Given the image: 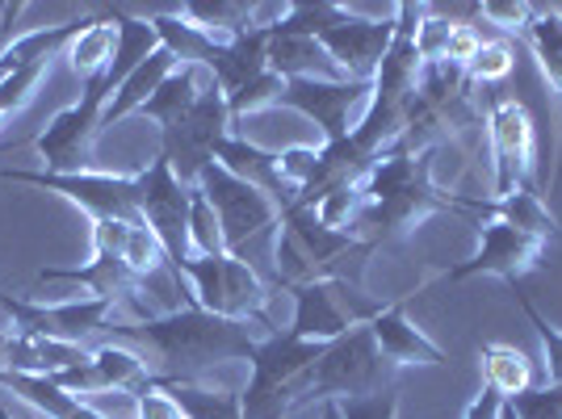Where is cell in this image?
Wrapping results in <instances>:
<instances>
[{"label":"cell","instance_id":"cell-1","mask_svg":"<svg viewBox=\"0 0 562 419\" xmlns=\"http://www.w3.org/2000/svg\"><path fill=\"white\" fill-rule=\"evenodd\" d=\"M110 336H117L122 344H139L156 365V377L168 382H198L214 365L227 361H252L260 340L248 336V327L235 319H218L202 306H177L165 315H143V319H122L110 315L105 324Z\"/></svg>","mask_w":562,"mask_h":419},{"label":"cell","instance_id":"cell-2","mask_svg":"<svg viewBox=\"0 0 562 419\" xmlns=\"http://www.w3.org/2000/svg\"><path fill=\"white\" fill-rule=\"evenodd\" d=\"M432 151L437 147L428 151H403L398 143L386 147L361 181V206L352 214L349 235L382 248L386 239L420 227L428 214L458 210V197L432 181Z\"/></svg>","mask_w":562,"mask_h":419},{"label":"cell","instance_id":"cell-3","mask_svg":"<svg viewBox=\"0 0 562 419\" xmlns=\"http://www.w3.org/2000/svg\"><path fill=\"white\" fill-rule=\"evenodd\" d=\"M370 252H378L374 244L328 227L315 210L290 206L281 210L278 244H273V260H278V281L273 285L290 290V285H303V281L345 278L340 264L349 257H370Z\"/></svg>","mask_w":562,"mask_h":419},{"label":"cell","instance_id":"cell-4","mask_svg":"<svg viewBox=\"0 0 562 419\" xmlns=\"http://www.w3.org/2000/svg\"><path fill=\"white\" fill-rule=\"evenodd\" d=\"M391 361L378 352V340L370 324L352 327L349 336L331 340L324 356L315 361V370L303 377L294 411L303 403H340V398H366L391 386Z\"/></svg>","mask_w":562,"mask_h":419},{"label":"cell","instance_id":"cell-5","mask_svg":"<svg viewBox=\"0 0 562 419\" xmlns=\"http://www.w3.org/2000/svg\"><path fill=\"white\" fill-rule=\"evenodd\" d=\"M198 189L206 193V202L214 206L218 231H223V252H227V257L252 264V252H257L260 244H278L281 210H278V202L265 197L257 185L232 177L223 163H206L202 177H198Z\"/></svg>","mask_w":562,"mask_h":419},{"label":"cell","instance_id":"cell-6","mask_svg":"<svg viewBox=\"0 0 562 419\" xmlns=\"http://www.w3.org/2000/svg\"><path fill=\"white\" fill-rule=\"evenodd\" d=\"M328 344H311L290 331H273L260 340L248 361V386H244V419H285L294 411V398L303 377L315 370Z\"/></svg>","mask_w":562,"mask_h":419},{"label":"cell","instance_id":"cell-7","mask_svg":"<svg viewBox=\"0 0 562 419\" xmlns=\"http://www.w3.org/2000/svg\"><path fill=\"white\" fill-rule=\"evenodd\" d=\"M177 278H186L193 306L211 310L218 319H265V306H269V285L260 278L248 260L235 257H189L181 264H172Z\"/></svg>","mask_w":562,"mask_h":419},{"label":"cell","instance_id":"cell-8","mask_svg":"<svg viewBox=\"0 0 562 419\" xmlns=\"http://www.w3.org/2000/svg\"><path fill=\"white\" fill-rule=\"evenodd\" d=\"M110 80L97 76L85 84V93L76 105L59 110L47 126L34 135V151L43 160V172H55V177H76V172H89V143L97 139V126H101V114L110 105Z\"/></svg>","mask_w":562,"mask_h":419},{"label":"cell","instance_id":"cell-9","mask_svg":"<svg viewBox=\"0 0 562 419\" xmlns=\"http://www.w3.org/2000/svg\"><path fill=\"white\" fill-rule=\"evenodd\" d=\"M227 135H232L227 97H223V89L214 80H206V89L189 105V114L181 122H172L168 131H160V156L177 172V181L198 185L202 168L214 163V151H218V143L227 139Z\"/></svg>","mask_w":562,"mask_h":419},{"label":"cell","instance_id":"cell-10","mask_svg":"<svg viewBox=\"0 0 562 419\" xmlns=\"http://www.w3.org/2000/svg\"><path fill=\"white\" fill-rule=\"evenodd\" d=\"M4 185H34L59 193L85 210L93 223H143L135 206V177H110V172H76V177H55V172H25V168H4Z\"/></svg>","mask_w":562,"mask_h":419},{"label":"cell","instance_id":"cell-11","mask_svg":"<svg viewBox=\"0 0 562 419\" xmlns=\"http://www.w3.org/2000/svg\"><path fill=\"white\" fill-rule=\"evenodd\" d=\"M189 197L193 185L177 181V172L168 168L165 156L143 168L135 177V206H139L143 227L160 239L168 264L189 260Z\"/></svg>","mask_w":562,"mask_h":419},{"label":"cell","instance_id":"cell-12","mask_svg":"<svg viewBox=\"0 0 562 419\" xmlns=\"http://www.w3.org/2000/svg\"><path fill=\"white\" fill-rule=\"evenodd\" d=\"M0 306L13 319L18 336H47V340H71V344H80L85 336L105 331L110 315L117 310L114 303H101V298H89V294L68 298V303H34V298L9 294V290H0Z\"/></svg>","mask_w":562,"mask_h":419},{"label":"cell","instance_id":"cell-13","mask_svg":"<svg viewBox=\"0 0 562 419\" xmlns=\"http://www.w3.org/2000/svg\"><path fill=\"white\" fill-rule=\"evenodd\" d=\"M47 382L89 403L93 395H139L143 386L156 382V373H151V361L143 352H135L122 340H105V344H97L85 365L50 373Z\"/></svg>","mask_w":562,"mask_h":419},{"label":"cell","instance_id":"cell-14","mask_svg":"<svg viewBox=\"0 0 562 419\" xmlns=\"http://www.w3.org/2000/svg\"><path fill=\"white\" fill-rule=\"evenodd\" d=\"M131 223H93V260L89 264H68V269H43L38 281H64V285H80L89 290V298L122 306L126 298L139 294V281L126 273L122 264V235Z\"/></svg>","mask_w":562,"mask_h":419},{"label":"cell","instance_id":"cell-15","mask_svg":"<svg viewBox=\"0 0 562 419\" xmlns=\"http://www.w3.org/2000/svg\"><path fill=\"white\" fill-rule=\"evenodd\" d=\"M487 139L495 156L492 197H508L516 189H538L533 185V117L520 101L495 97L487 105Z\"/></svg>","mask_w":562,"mask_h":419},{"label":"cell","instance_id":"cell-16","mask_svg":"<svg viewBox=\"0 0 562 419\" xmlns=\"http://www.w3.org/2000/svg\"><path fill=\"white\" fill-rule=\"evenodd\" d=\"M370 93H374L370 80H285L278 105L311 117L324 131V143H340L349 139L352 114L370 101Z\"/></svg>","mask_w":562,"mask_h":419},{"label":"cell","instance_id":"cell-17","mask_svg":"<svg viewBox=\"0 0 562 419\" xmlns=\"http://www.w3.org/2000/svg\"><path fill=\"white\" fill-rule=\"evenodd\" d=\"M290 294H294V324H290V336H299V340L331 344V340L349 336L352 327L370 324V319H361L349 306V294H352L349 278L303 281V285H290Z\"/></svg>","mask_w":562,"mask_h":419},{"label":"cell","instance_id":"cell-18","mask_svg":"<svg viewBox=\"0 0 562 419\" xmlns=\"http://www.w3.org/2000/svg\"><path fill=\"white\" fill-rule=\"evenodd\" d=\"M541 252H546L541 239L492 218V223L479 227V252L470 260H462V264H453L446 278L458 285V281H470V278H479V273H487V278H499V281H508V285H516L529 269H538Z\"/></svg>","mask_w":562,"mask_h":419},{"label":"cell","instance_id":"cell-19","mask_svg":"<svg viewBox=\"0 0 562 419\" xmlns=\"http://www.w3.org/2000/svg\"><path fill=\"white\" fill-rule=\"evenodd\" d=\"M391 38H395V18H361V13L345 9L340 22L319 34V47L336 59L345 80H370L374 84L378 64L391 50Z\"/></svg>","mask_w":562,"mask_h":419},{"label":"cell","instance_id":"cell-20","mask_svg":"<svg viewBox=\"0 0 562 419\" xmlns=\"http://www.w3.org/2000/svg\"><path fill=\"white\" fill-rule=\"evenodd\" d=\"M370 331L378 340V352L403 370V365H449V356L441 344H432L420 327L407 319V294H398L391 306H382L374 319H370Z\"/></svg>","mask_w":562,"mask_h":419},{"label":"cell","instance_id":"cell-21","mask_svg":"<svg viewBox=\"0 0 562 419\" xmlns=\"http://www.w3.org/2000/svg\"><path fill=\"white\" fill-rule=\"evenodd\" d=\"M214 163H223V168H227L232 177H239V181L257 185L265 197L278 202V210L294 206V185L281 177L278 151H265V147L248 143L244 135H227V139L218 143V151H214Z\"/></svg>","mask_w":562,"mask_h":419},{"label":"cell","instance_id":"cell-22","mask_svg":"<svg viewBox=\"0 0 562 419\" xmlns=\"http://www.w3.org/2000/svg\"><path fill=\"white\" fill-rule=\"evenodd\" d=\"M458 214H479L483 223H508L516 231L533 235L541 244H550V239H559V218L546 210L538 189H516L508 197H483V202H474V197H458Z\"/></svg>","mask_w":562,"mask_h":419},{"label":"cell","instance_id":"cell-23","mask_svg":"<svg viewBox=\"0 0 562 419\" xmlns=\"http://www.w3.org/2000/svg\"><path fill=\"white\" fill-rule=\"evenodd\" d=\"M202 71L223 89V97L244 89L248 80L269 71V30H248L232 43H214Z\"/></svg>","mask_w":562,"mask_h":419},{"label":"cell","instance_id":"cell-24","mask_svg":"<svg viewBox=\"0 0 562 419\" xmlns=\"http://www.w3.org/2000/svg\"><path fill=\"white\" fill-rule=\"evenodd\" d=\"M101 13H105V18L114 22V30H117L114 64H110V71H105L110 89L117 93V84H122L131 71L139 68L143 59H151V55L165 47V43H160V34H156L151 18H139V13H135V9H126V4H105Z\"/></svg>","mask_w":562,"mask_h":419},{"label":"cell","instance_id":"cell-25","mask_svg":"<svg viewBox=\"0 0 562 419\" xmlns=\"http://www.w3.org/2000/svg\"><path fill=\"white\" fill-rule=\"evenodd\" d=\"M177 68H181V64H177V55H172L168 47H160L156 55H151V59H143L139 68H135L131 76H126V80H122V84H117V93L110 97V105H105V114H101V126H97V135H101V131H110V126H117L122 117L139 114L143 101L156 93V89H160V84H165V80Z\"/></svg>","mask_w":562,"mask_h":419},{"label":"cell","instance_id":"cell-26","mask_svg":"<svg viewBox=\"0 0 562 419\" xmlns=\"http://www.w3.org/2000/svg\"><path fill=\"white\" fill-rule=\"evenodd\" d=\"M269 71H278L281 80H345V71L319 47V38L269 34Z\"/></svg>","mask_w":562,"mask_h":419},{"label":"cell","instance_id":"cell-27","mask_svg":"<svg viewBox=\"0 0 562 419\" xmlns=\"http://www.w3.org/2000/svg\"><path fill=\"white\" fill-rule=\"evenodd\" d=\"M0 386L4 390H13V395L30 403L34 411H43L47 419H110L101 416L97 407H89L85 398L68 395V390H59L55 382L47 377H25V373H0Z\"/></svg>","mask_w":562,"mask_h":419},{"label":"cell","instance_id":"cell-28","mask_svg":"<svg viewBox=\"0 0 562 419\" xmlns=\"http://www.w3.org/2000/svg\"><path fill=\"white\" fill-rule=\"evenodd\" d=\"M114 50H117V30L114 22L97 9V13H89V22H85V30L76 34L68 43V50H64V59L71 64V71L89 84V80H97V76H105L110 71V64H114Z\"/></svg>","mask_w":562,"mask_h":419},{"label":"cell","instance_id":"cell-29","mask_svg":"<svg viewBox=\"0 0 562 419\" xmlns=\"http://www.w3.org/2000/svg\"><path fill=\"white\" fill-rule=\"evenodd\" d=\"M206 80H211V76H206L202 68L181 64V68L172 71V76H168L156 93L143 101L139 114L151 117V122H160V131H168L172 122H181V117L189 114V105H193V101H198V93L206 89Z\"/></svg>","mask_w":562,"mask_h":419},{"label":"cell","instance_id":"cell-30","mask_svg":"<svg viewBox=\"0 0 562 419\" xmlns=\"http://www.w3.org/2000/svg\"><path fill=\"white\" fill-rule=\"evenodd\" d=\"M483 386L499 398L533 390V361L516 344H483Z\"/></svg>","mask_w":562,"mask_h":419},{"label":"cell","instance_id":"cell-31","mask_svg":"<svg viewBox=\"0 0 562 419\" xmlns=\"http://www.w3.org/2000/svg\"><path fill=\"white\" fill-rule=\"evenodd\" d=\"M520 38H525V47L538 55L546 80H550L554 93L562 97V9H554V4H538Z\"/></svg>","mask_w":562,"mask_h":419},{"label":"cell","instance_id":"cell-32","mask_svg":"<svg viewBox=\"0 0 562 419\" xmlns=\"http://www.w3.org/2000/svg\"><path fill=\"white\" fill-rule=\"evenodd\" d=\"M165 390L177 398L186 419H244V398L232 390H206L202 382H168Z\"/></svg>","mask_w":562,"mask_h":419},{"label":"cell","instance_id":"cell-33","mask_svg":"<svg viewBox=\"0 0 562 419\" xmlns=\"http://www.w3.org/2000/svg\"><path fill=\"white\" fill-rule=\"evenodd\" d=\"M122 264H126V273L139 285H151L156 278H172V264H168L160 239L147 231L143 223H131L126 235H122Z\"/></svg>","mask_w":562,"mask_h":419},{"label":"cell","instance_id":"cell-34","mask_svg":"<svg viewBox=\"0 0 562 419\" xmlns=\"http://www.w3.org/2000/svg\"><path fill=\"white\" fill-rule=\"evenodd\" d=\"M340 13H345V4H331V0H299V4L285 9V18L269 34H281V38H319L328 25L340 22Z\"/></svg>","mask_w":562,"mask_h":419},{"label":"cell","instance_id":"cell-35","mask_svg":"<svg viewBox=\"0 0 562 419\" xmlns=\"http://www.w3.org/2000/svg\"><path fill=\"white\" fill-rule=\"evenodd\" d=\"M189 257H223V231L206 193L193 185L189 197Z\"/></svg>","mask_w":562,"mask_h":419},{"label":"cell","instance_id":"cell-36","mask_svg":"<svg viewBox=\"0 0 562 419\" xmlns=\"http://www.w3.org/2000/svg\"><path fill=\"white\" fill-rule=\"evenodd\" d=\"M513 294H516V306L525 310V319L538 331L541 352H546V386H562V331L541 315L538 306H533V298H529L520 285H513Z\"/></svg>","mask_w":562,"mask_h":419},{"label":"cell","instance_id":"cell-37","mask_svg":"<svg viewBox=\"0 0 562 419\" xmlns=\"http://www.w3.org/2000/svg\"><path fill=\"white\" fill-rule=\"evenodd\" d=\"M50 64L43 59V64H25V68H13L4 80H0V114H18V110H25L30 101H34V93H38V84L47 80Z\"/></svg>","mask_w":562,"mask_h":419},{"label":"cell","instance_id":"cell-38","mask_svg":"<svg viewBox=\"0 0 562 419\" xmlns=\"http://www.w3.org/2000/svg\"><path fill=\"white\" fill-rule=\"evenodd\" d=\"M516 68V50L504 43V38H495V43H483L479 55L467 64V80L470 84H504Z\"/></svg>","mask_w":562,"mask_h":419},{"label":"cell","instance_id":"cell-39","mask_svg":"<svg viewBox=\"0 0 562 419\" xmlns=\"http://www.w3.org/2000/svg\"><path fill=\"white\" fill-rule=\"evenodd\" d=\"M131 419H186V411L165 390V377H156L139 395H131Z\"/></svg>","mask_w":562,"mask_h":419},{"label":"cell","instance_id":"cell-40","mask_svg":"<svg viewBox=\"0 0 562 419\" xmlns=\"http://www.w3.org/2000/svg\"><path fill=\"white\" fill-rule=\"evenodd\" d=\"M504 403L516 411V419H562V386H533Z\"/></svg>","mask_w":562,"mask_h":419},{"label":"cell","instance_id":"cell-41","mask_svg":"<svg viewBox=\"0 0 562 419\" xmlns=\"http://www.w3.org/2000/svg\"><path fill=\"white\" fill-rule=\"evenodd\" d=\"M340 419H398V386L366 398H340Z\"/></svg>","mask_w":562,"mask_h":419},{"label":"cell","instance_id":"cell-42","mask_svg":"<svg viewBox=\"0 0 562 419\" xmlns=\"http://www.w3.org/2000/svg\"><path fill=\"white\" fill-rule=\"evenodd\" d=\"M533 9H538V4L487 0V4H479V18H483V22H492L495 30H504V34H525V25H529V18H533Z\"/></svg>","mask_w":562,"mask_h":419},{"label":"cell","instance_id":"cell-43","mask_svg":"<svg viewBox=\"0 0 562 419\" xmlns=\"http://www.w3.org/2000/svg\"><path fill=\"white\" fill-rule=\"evenodd\" d=\"M499 411H504V398L483 386V390L474 395V403L467 407V416L462 419H499Z\"/></svg>","mask_w":562,"mask_h":419},{"label":"cell","instance_id":"cell-44","mask_svg":"<svg viewBox=\"0 0 562 419\" xmlns=\"http://www.w3.org/2000/svg\"><path fill=\"white\" fill-rule=\"evenodd\" d=\"M4 356H9V331H0V373H4Z\"/></svg>","mask_w":562,"mask_h":419},{"label":"cell","instance_id":"cell-45","mask_svg":"<svg viewBox=\"0 0 562 419\" xmlns=\"http://www.w3.org/2000/svg\"><path fill=\"white\" fill-rule=\"evenodd\" d=\"M319 419H340V403H324V416Z\"/></svg>","mask_w":562,"mask_h":419},{"label":"cell","instance_id":"cell-46","mask_svg":"<svg viewBox=\"0 0 562 419\" xmlns=\"http://www.w3.org/2000/svg\"><path fill=\"white\" fill-rule=\"evenodd\" d=\"M499 419H516V411L508 407V403H504V411H499Z\"/></svg>","mask_w":562,"mask_h":419},{"label":"cell","instance_id":"cell-47","mask_svg":"<svg viewBox=\"0 0 562 419\" xmlns=\"http://www.w3.org/2000/svg\"><path fill=\"white\" fill-rule=\"evenodd\" d=\"M0 419H13L9 416V407H4V398H0Z\"/></svg>","mask_w":562,"mask_h":419}]
</instances>
